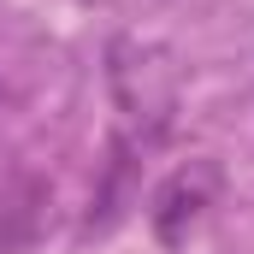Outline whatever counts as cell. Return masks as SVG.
Returning <instances> with one entry per match:
<instances>
[{
	"label": "cell",
	"instance_id": "1",
	"mask_svg": "<svg viewBox=\"0 0 254 254\" xmlns=\"http://www.w3.org/2000/svg\"><path fill=\"white\" fill-rule=\"evenodd\" d=\"M107 83H113V101L125 113V125L142 136V142H160L172 130V113H178V71H172V54L154 48V42H136V36H119L107 48Z\"/></svg>",
	"mask_w": 254,
	"mask_h": 254
},
{
	"label": "cell",
	"instance_id": "2",
	"mask_svg": "<svg viewBox=\"0 0 254 254\" xmlns=\"http://www.w3.org/2000/svg\"><path fill=\"white\" fill-rule=\"evenodd\" d=\"M219 190H225L219 160H190V166H178V172H172V178L154 190V201H148L154 243H160V249H178L195 225L207 219V207L219 201Z\"/></svg>",
	"mask_w": 254,
	"mask_h": 254
},
{
	"label": "cell",
	"instance_id": "3",
	"mask_svg": "<svg viewBox=\"0 0 254 254\" xmlns=\"http://www.w3.org/2000/svg\"><path fill=\"white\" fill-rule=\"evenodd\" d=\"M42 207H48V178L18 172L0 195V249H24L42 225Z\"/></svg>",
	"mask_w": 254,
	"mask_h": 254
}]
</instances>
